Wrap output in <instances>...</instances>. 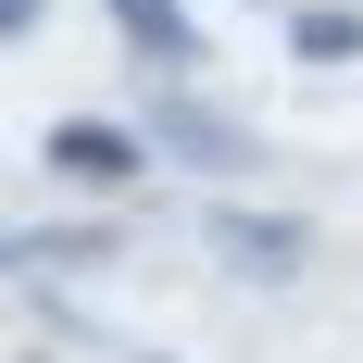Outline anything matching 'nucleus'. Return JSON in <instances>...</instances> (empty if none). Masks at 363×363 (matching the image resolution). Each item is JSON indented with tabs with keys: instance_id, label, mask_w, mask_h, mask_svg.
Returning <instances> with one entry per match:
<instances>
[{
	"instance_id": "423d86ee",
	"label": "nucleus",
	"mask_w": 363,
	"mask_h": 363,
	"mask_svg": "<svg viewBox=\"0 0 363 363\" xmlns=\"http://www.w3.org/2000/svg\"><path fill=\"white\" fill-rule=\"evenodd\" d=\"M38 13H50V0H0V38H26V26H38Z\"/></svg>"
},
{
	"instance_id": "f257e3e1",
	"label": "nucleus",
	"mask_w": 363,
	"mask_h": 363,
	"mask_svg": "<svg viewBox=\"0 0 363 363\" xmlns=\"http://www.w3.org/2000/svg\"><path fill=\"white\" fill-rule=\"evenodd\" d=\"M138 150L201 163V176H251V163H263L251 125H225V113H213V101H188V88H150V101H138Z\"/></svg>"
},
{
	"instance_id": "39448f33",
	"label": "nucleus",
	"mask_w": 363,
	"mask_h": 363,
	"mask_svg": "<svg viewBox=\"0 0 363 363\" xmlns=\"http://www.w3.org/2000/svg\"><path fill=\"white\" fill-rule=\"evenodd\" d=\"M289 50H301V63H363V13L313 0V13H289Z\"/></svg>"
},
{
	"instance_id": "f03ea898",
	"label": "nucleus",
	"mask_w": 363,
	"mask_h": 363,
	"mask_svg": "<svg viewBox=\"0 0 363 363\" xmlns=\"http://www.w3.org/2000/svg\"><path fill=\"white\" fill-rule=\"evenodd\" d=\"M201 238H213V263H238L251 289H289L301 263H313V225H301V213H251V201H213Z\"/></svg>"
},
{
	"instance_id": "7ed1b4c3",
	"label": "nucleus",
	"mask_w": 363,
	"mask_h": 363,
	"mask_svg": "<svg viewBox=\"0 0 363 363\" xmlns=\"http://www.w3.org/2000/svg\"><path fill=\"white\" fill-rule=\"evenodd\" d=\"M38 163H50V176L63 188H138V125H113V113H63V125H50V138H38Z\"/></svg>"
},
{
	"instance_id": "20e7f679",
	"label": "nucleus",
	"mask_w": 363,
	"mask_h": 363,
	"mask_svg": "<svg viewBox=\"0 0 363 363\" xmlns=\"http://www.w3.org/2000/svg\"><path fill=\"white\" fill-rule=\"evenodd\" d=\"M101 13H113V38H125L163 88H188V75L213 63V50H201V26H188V0H101Z\"/></svg>"
}]
</instances>
